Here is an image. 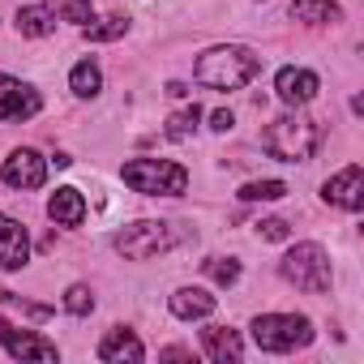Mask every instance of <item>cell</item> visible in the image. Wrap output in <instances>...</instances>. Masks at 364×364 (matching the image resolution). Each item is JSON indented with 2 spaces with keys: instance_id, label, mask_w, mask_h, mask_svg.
I'll use <instances>...</instances> for the list:
<instances>
[{
  "instance_id": "obj_1",
  "label": "cell",
  "mask_w": 364,
  "mask_h": 364,
  "mask_svg": "<svg viewBox=\"0 0 364 364\" xmlns=\"http://www.w3.org/2000/svg\"><path fill=\"white\" fill-rule=\"evenodd\" d=\"M262 73V56L240 48V43H223V48H206L193 65V77L210 90H240Z\"/></svg>"
},
{
  "instance_id": "obj_2",
  "label": "cell",
  "mask_w": 364,
  "mask_h": 364,
  "mask_svg": "<svg viewBox=\"0 0 364 364\" xmlns=\"http://www.w3.org/2000/svg\"><path fill=\"white\" fill-rule=\"evenodd\" d=\"M189 232L180 228V223H159V219H137L129 223L124 232H116V253L129 257V262H150L159 253H171L176 245H185Z\"/></svg>"
},
{
  "instance_id": "obj_3",
  "label": "cell",
  "mask_w": 364,
  "mask_h": 364,
  "mask_svg": "<svg viewBox=\"0 0 364 364\" xmlns=\"http://www.w3.org/2000/svg\"><path fill=\"white\" fill-rule=\"evenodd\" d=\"M317 137L321 133H317V124L304 112H287V116H279V120L266 124L262 146H266V154H274L283 163H309L313 150H317Z\"/></svg>"
},
{
  "instance_id": "obj_4",
  "label": "cell",
  "mask_w": 364,
  "mask_h": 364,
  "mask_svg": "<svg viewBox=\"0 0 364 364\" xmlns=\"http://www.w3.org/2000/svg\"><path fill=\"white\" fill-rule=\"evenodd\" d=\"M120 180L146 198H180L189 189V171L171 159H129L120 167Z\"/></svg>"
},
{
  "instance_id": "obj_5",
  "label": "cell",
  "mask_w": 364,
  "mask_h": 364,
  "mask_svg": "<svg viewBox=\"0 0 364 364\" xmlns=\"http://www.w3.org/2000/svg\"><path fill=\"white\" fill-rule=\"evenodd\" d=\"M249 330H253V343L262 351H274V355L313 343V321L304 313H262V317H253Z\"/></svg>"
},
{
  "instance_id": "obj_6",
  "label": "cell",
  "mask_w": 364,
  "mask_h": 364,
  "mask_svg": "<svg viewBox=\"0 0 364 364\" xmlns=\"http://www.w3.org/2000/svg\"><path fill=\"white\" fill-rule=\"evenodd\" d=\"M279 274H283L291 287H300V291H330V279H334L326 249H321V245H313V240H304V245L287 249V253H283V262H279Z\"/></svg>"
},
{
  "instance_id": "obj_7",
  "label": "cell",
  "mask_w": 364,
  "mask_h": 364,
  "mask_svg": "<svg viewBox=\"0 0 364 364\" xmlns=\"http://www.w3.org/2000/svg\"><path fill=\"white\" fill-rule=\"evenodd\" d=\"M0 180H5L9 189H43V180H48V159L39 154V150H31V146H18V150H9V159H5V167H0Z\"/></svg>"
},
{
  "instance_id": "obj_8",
  "label": "cell",
  "mask_w": 364,
  "mask_h": 364,
  "mask_svg": "<svg viewBox=\"0 0 364 364\" xmlns=\"http://www.w3.org/2000/svg\"><path fill=\"white\" fill-rule=\"evenodd\" d=\"M0 347H5L14 360H43V364L60 360V351H56L52 338H43V334H35V330H18V326H9L5 317H0Z\"/></svg>"
},
{
  "instance_id": "obj_9",
  "label": "cell",
  "mask_w": 364,
  "mask_h": 364,
  "mask_svg": "<svg viewBox=\"0 0 364 364\" xmlns=\"http://www.w3.org/2000/svg\"><path fill=\"white\" fill-rule=\"evenodd\" d=\"M39 107H43V99H39L35 86L18 82V77H9V73H0V124L31 120V116H39Z\"/></svg>"
},
{
  "instance_id": "obj_10",
  "label": "cell",
  "mask_w": 364,
  "mask_h": 364,
  "mask_svg": "<svg viewBox=\"0 0 364 364\" xmlns=\"http://www.w3.org/2000/svg\"><path fill=\"white\" fill-rule=\"evenodd\" d=\"M321 198H326V206L360 210V206H364V171H360V163H351V167L334 171L326 185H321Z\"/></svg>"
},
{
  "instance_id": "obj_11",
  "label": "cell",
  "mask_w": 364,
  "mask_h": 364,
  "mask_svg": "<svg viewBox=\"0 0 364 364\" xmlns=\"http://www.w3.org/2000/svg\"><path fill=\"white\" fill-rule=\"evenodd\" d=\"M317 90H321V82H317L313 69H296V65H287V69H279V77H274V95H279L287 107H304V103H313Z\"/></svg>"
},
{
  "instance_id": "obj_12",
  "label": "cell",
  "mask_w": 364,
  "mask_h": 364,
  "mask_svg": "<svg viewBox=\"0 0 364 364\" xmlns=\"http://www.w3.org/2000/svg\"><path fill=\"white\" fill-rule=\"evenodd\" d=\"M31 262V236L18 219L0 215V270H22Z\"/></svg>"
},
{
  "instance_id": "obj_13",
  "label": "cell",
  "mask_w": 364,
  "mask_h": 364,
  "mask_svg": "<svg viewBox=\"0 0 364 364\" xmlns=\"http://www.w3.org/2000/svg\"><path fill=\"white\" fill-rule=\"evenodd\" d=\"M99 360H103V364H141V360H146V347H141V338H137L129 326H116V330L103 334Z\"/></svg>"
},
{
  "instance_id": "obj_14",
  "label": "cell",
  "mask_w": 364,
  "mask_h": 364,
  "mask_svg": "<svg viewBox=\"0 0 364 364\" xmlns=\"http://www.w3.org/2000/svg\"><path fill=\"white\" fill-rule=\"evenodd\" d=\"M215 304H219V300H215L206 287H180V291H171V300H167L171 317H180V321H202V317L215 313Z\"/></svg>"
},
{
  "instance_id": "obj_15",
  "label": "cell",
  "mask_w": 364,
  "mask_h": 364,
  "mask_svg": "<svg viewBox=\"0 0 364 364\" xmlns=\"http://www.w3.org/2000/svg\"><path fill=\"white\" fill-rule=\"evenodd\" d=\"M202 351H206L215 364H236V360L245 355V343H240V334L228 330V326H206V330H202Z\"/></svg>"
},
{
  "instance_id": "obj_16",
  "label": "cell",
  "mask_w": 364,
  "mask_h": 364,
  "mask_svg": "<svg viewBox=\"0 0 364 364\" xmlns=\"http://www.w3.org/2000/svg\"><path fill=\"white\" fill-rule=\"evenodd\" d=\"M48 219H52L56 228H82V219H86V198H82L77 189H56V193L48 198Z\"/></svg>"
},
{
  "instance_id": "obj_17",
  "label": "cell",
  "mask_w": 364,
  "mask_h": 364,
  "mask_svg": "<svg viewBox=\"0 0 364 364\" xmlns=\"http://www.w3.org/2000/svg\"><path fill=\"white\" fill-rule=\"evenodd\" d=\"M18 35H26V39H48L52 31H56V9H48V5H26V9H18Z\"/></svg>"
},
{
  "instance_id": "obj_18",
  "label": "cell",
  "mask_w": 364,
  "mask_h": 364,
  "mask_svg": "<svg viewBox=\"0 0 364 364\" xmlns=\"http://www.w3.org/2000/svg\"><path fill=\"white\" fill-rule=\"evenodd\" d=\"M291 18L304 22V26H334V22H343V9L334 0H296Z\"/></svg>"
},
{
  "instance_id": "obj_19",
  "label": "cell",
  "mask_w": 364,
  "mask_h": 364,
  "mask_svg": "<svg viewBox=\"0 0 364 364\" xmlns=\"http://www.w3.org/2000/svg\"><path fill=\"white\" fill-rule=\"evenodd\" d=\"M69 90H73L77 99H95V95L103 90V69H99L95 60H77L73 73H69Z\"/></svg>"
},
{
  "instance_id": "obj_20",
  "label": "cell",
  "mask_w": 364,
  "mask_h": 364,
  "mask_svg": "<svg viewBox=\"0 0 364 364\" xmlns=\"http://www.w3.org/2000/svg\"><path fill=\"white\" fill-rule=\"evenodd\" d=\"M82 35L90 39V43H112V39H120V35H129V18H90L86 26H82Z\"/></svg>"
},
{
  "instance_id": "obj_21",
  "label": "cell",
  "mask_w": 364,
  "mask_h": 364,
  "mask_svg": "<svg viewBox=\"0 0 364 364\" xmlns=\"http://www.w3.org/2000/svg\"><path fill=\"white\" fill-rule=\"evenodd\" d=\"M202 124V107L193 103V107H180L171 120H167V137H176V141H185V137H193V129Z\"/></svg>"
},
{
  "instance_id": "obj_22",
  "label": "cell",
  "mask_w": 364,
  "mask_h": 364,
  "mask_svg": "<svg viewBox=\"0 0 364 364\" xmlns=\"http://www.w3.org/2000/svg\"><path fill=\"white\" fill-rule=\"evenodd\" d=\"M283 193H287L283 180H249L240 189V202H279Z\"/></svg>"
},
{
  "instance_id": "obj_23",
  "label": "cell",
  "mask_w": 364,
  "mask_h": 364,
  "mask_svg": "<svg viewBox=\"0 0 364 364\" xmlns=\"http://www.w3.org/2000/svg\"><path fill=\"white\" fill-rule=\"evenodd\" d=\"M202 270H206L219 287H232V283L240 279V262H236V257H210V262H202Z\"/></svg>"
},
{
  "instance_id": "obj_24",
  "label": "cell",
  "mask_w": 364,
  "mask_h": 364,
  "mask_svg": "<svg viewBox=\"0 0 364 364\" xmlns=\"http://www.w3.org/2000/svg\"><path fill=\"white\" fill-rule=\"evenodd\" d=\"M65 309H69L73 317H90V313H95V291H90L86 283H73V287L65 291Z\"/></svg>"
},
{
  "instance_id": "obj_25",
  "label": "cell",
  "mask_w": 364,
  "mask_h": 364,
  "mask_svg": "<svg viewBox=\"0 0 364 364\" xmlns=\"http://www.w3.org/2000/svg\"><path fill=\"white\" fill-rule=\"evenodd\" d=\"M0 300H5L9 309H22V313H26V317H35V321L52 317V309H48V304H22V296H14V291H0Z\"/></svg>"
},
{
  "instance_id": "obj_26",
  "label": "cell",
  "mask_w": 364,
  "mask_h": 364,
  "mask_svg": "<svg viewBox=\"0 0 364 364\" xmlns=\"http://www.w3.org/2000/svg\"><path fill=\"white\" fill-rule=\"evenodd\" d=\"M60 18H65V22H77V26H86V22L95 18V14H90V0H65Z\"/></svg>"
},
{
  "instance_id": "obj_27",
  "label": "cell",
  "mask_w": 364,
  "mask_h": 364,
  "mask_svg": "<svg viewBox=\"0 0 364 364\" xmlns=\"http://www.w3.org/2000/svg\"><path fill=\"white\" fill-rule=\"evenodd\" d=\"M257 232H262V240H287V223L283 219H266Z\"/></svg>"
},
{
  "instance_id": "obj_28",
  "label": "cell",
  "mask_w": 364,
  "mask_h": 364,
  "mask_svg": "<svg viewBox=\"0 0 364 364\" xmlns=\"http://www.w3.org/2000/svg\"><path fill=\"white\" fill-rule=\"evenodd\" d=\"M232 124H236V116H232V112H215V116H210V129H215V133H228Z\"/></svg>"
},
{
  "instance_id": "obj_29",
  "label": "cell",
  "mask_w": 364,
  "mask_h": 364,
  "mask_svg": "<svg viewBox=\"0 0 364 364\" xmlns=\"http://www.w3.org/2000/svg\"><path fill=\"white\" fill-rule=\"evenodd\" d=\"M163 360H189V347H167Z\"/></svg>"
}]
</instances>
